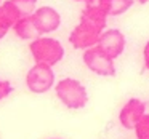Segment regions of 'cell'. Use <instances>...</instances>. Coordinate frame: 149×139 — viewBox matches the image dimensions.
Segmentation results:
<instances>
[{
    "label": "cell",
    "mask_w": 149,
    "mask_h": 139,
    "mask_svg": "<svg viewBox=\"0 0 149 139\" xmlns=\"http://www.w3.org/2000/svg\"><path fill=\"white\" fill-rule=\"evenodd\" d=\"M13 30L16 34L18 39L21 40H36L40 37V32L37 29L36 23H34L32 16H23L18 19V23L13 26Z\"/></svg>",
    "instance_id": "10"
},
{
    "label": "cell",
    "mask_w": 149,
    "mask_h": 139,
    "mask_svg": "<svg viewBox=\"0 0 149 139\" xmlns=\"http://www.w3.org/2000/svg\"><path fill=\"white\" fill-rule=\"evenodd\" d=\"M55 93L58 99L71 110H79L88 102L87 88L75 78H61L55 85Z\"/></svg>",
    "instance_id": "2"
},
{
    "label": "cell",
    "mask_w": 149,
    "mask_h": 139,
    "mask_svg": "<svg viewBox=\"0 0 149 139\" xmlns=\"http://www.w3.org/2000/svg\"><path fill=\"white\" fill-rule=\"evenodd\" d=\"M32 19L40 35H43V34H52L58 29L61 24V15L52 7H40L32 15Z\"/></svg>",
    "instance_id": "8"
},
{
    "label": "cell",
    "mask_w": 149,
    "mask_h": 139,
    "mask_svg": "<svg viewBox=\"0 0 149 139\" xmlns=\"http://www.w3.org/2000/svg\"><path fill=\"white\" fill-rule=\"evenodd\" d=\"M5 35H7V32H5V30H0V39H3Z\"/></svg>",
    "instance_id": "17"
},
{
    "label": "cell",
    "mask_w": 149,
    "mask_h": 139,
    "mask_svg": "<svg viewBox=\"0 0 149 139\" xmlns=\"http://www.w3.org/2000/svg\"><path fill=\"white\" fill-rule=\"evenodd\" d=\"M133 7V0H111L109 16H120Z\"/></svg>",
    "instance_id": "11"
},
{
    "label": "cell",
    "mask_w": 149,
    "mask_h": 139,
    "mask_svg": "<svg viewBox=\"0 0 149 139\" xmlns=\"http://www.w3.org/2000/svg\"><path fill=\"white\" fill-rule=\"evenodd\" d=\"M125 35L119 29H104V32L100 37V42H98V46L112 59H117L122 55L123 50H125Z\"/></svg>",
    "instance_id": "6"
},
{
    "label": "cell",
    "mask_w": 149,
    "mask_h": 139,
    "mask_svg": "<svg viewBox=\"0 0 149 139\" xmlns=\"http://www.w3.org/2000/svg\"><path fill=\"white\" fill-rule=\"evenodd\" d=\"M0 3H2V0H0Z\"/></svg>",
    "instance_id": "21"
},
{
    "label": "cell",
    "mask_w": 149,
    "mask_h": 139,
    "mask_svg": "<svg viewBox=\"0 0 149 139\" xmlns=\"http://www.w3.org/2000/svg\"><path fill=\"white\" fill-rule=\"evenodd\" d=\"M82 59L88 71H91L96 75H101V77H114L117 72L114 59L109 55H106L98 45L85 50Z\"/></svg>",
    "instance_id": "4"
},
{
    "label": "cell",
    "mask_w": 149,
    "mask_h": 139,
    "mask_svg": "<svg viewBox=\"0 0 149 139\" xmlns=\"http://www.w3.org/2000/svg\"><path fill=\"white\" fill-rule=\"evenodd\" d=\"M19 18L23 16H21L19 10L16 8V5L11 0H7V2L0 3V30L8 32L10 29H13V26L18 23Z\"/></svg>",
    "instance_id": "9"
},
{
    "label": "cell",
    "mask_w": 149,
    "mask_h": 139,
    "mask_svg": "<svg viewBox=\"0 0 149 139\" xmlns=\"http://www.w3.org/2000/svg\"><path fill=\"white\" fill-rule=\"evenodd\" d=\"M11 93H13V85L8 80H2V78H0V101L8 98Z\"/></svg>",
    "instance_id": "15"
},
{
    "label": "cell",
    "mask_w": 149,
    "mask_h": 139,
    "mask_svg": "<svg viewBox=\"0 0 149 139\" xmlns=\"http://www.w3.org/2000/svg\"><path fill=\"white\" fill-rule=\"evenodd\" d=\"M53 139H61V138H53Z\"/></svg>",
    "instance_id": "20"
},
{
    "label": "cell",
    "mask_w": 149,
    "mask_h": 139,
    "mask_svg": "<svg viewBox=\"0 0 149 139\" xmlns=\"http://www.w3.org/2000/svg\"><path fill=\"white\" fill-rule=\"evenodd\" d=\"M19 10L21 16H32L37 10V0H11Z\"/></svg>",
    "instance_id": "12"
},
{
    "label": "cell",
    "mask_w": 149,
    "mask_h": 139,
    "mask_svg": "<svg viewBox=\"0 0 149 139\" xmlns=\"http://www.w3.org/2000/svg\"><path fill=\"white\" fill-rule=\"evenodd\" d=\"M143 62H144V67L149 71V40L146 42L144 48H143Z\"/></svg>",
    "instance_id": "16"
},
{
    "label": "cell",
    "mask_w": 149,
    "mask_h": 139,
    "mask_svg": "<svg viewBox=\"0 0 149 139\" xmlns=\"http://www.w3.org/2000/svg\"><path fill=\"white\" fill-rule=\"evenodd\" d=\"M136 139H149V113H144L135 126Z\"/></svg>",
    "instance_id": "14"
},
{
    "label": "cell",
    "mask_w": 149,
    "mask_h": 139,
    "mask_svg": "<svg viewBox=\"0 0 149 139\" xmlns=\"http://www.w3.org/2000/svg\"><path fill=\"white\" fill-rule=\"evenodd\" d=\"M74 2H84V3H85V2H87V0H74Z\"/></svg>",
    "instance_id": "19"
},
{
    "label": "cell",
    "mask_w": 149,
    "mask_h": 139,
    "mask_svg": "<svg viewBox=\"0 0 149 139\" xmlns=\"http://www.w3.org/2000/svg\"><path fill=\"white\" fill-rule=\"evenodd\" d=\"M85 8L93 10V11H98V13H101V15L109 16L111 0H87V2H85Z\"/></svg>",
    "instance_id": "13"
},
{
    "label": "cell",
    "mask_w": 149,
    "mask_h": 139,
    "mask_svg": "<svg viewBox=\"0 0 149 139\" xmlns=\"http://www.w3.org/2000/svg\"><path fill=\"white\" fill-rule=\"evenodd\" d=\"M149 0H138V3H141V5H144V3H148Z\"/></svg>",
    "instance_id": "18"
},
{
    "label": "cell",
    "mask_w": 149,
    "mask_h": 139,
    "mask_svg": "<svg viewBox=\"0 0 149 139\" xmlns=\"http://www.w3.org/2000/svg\"><path fill=\"white\" fill-rule=\"evenodd\" d=\"M146 113V102L138 98H130L119 112V122L125 129H135L136 123Z\"/></svg>",
    "instance_id": "7"
},
{
    "label": "cell",
    "mask_w": 149,
    "mask_h": 139,
    "mask_svg": "<svg viewBox=\"0 0 149 139\" xmlns=\"http://www.w3.org/2000/svg\"><path fill=\"white\" fill-rule=\"evenodd\" d=\"M29 51L37 64H48L52 67L64 58V46L53 37L40 35L39 39L32 40L29 45Z\"/></svg>",
    "instance_id": "1"
},
{
    "label": "cell",
    "mask_w": 149,
    "mask_h": 139,
    "mask_svg": "<svg viewBox=\"0 0 149 139\" xmlns=\"http://www.w3.org/2000/svg\"><path fill=\"white\" fill-rule=\"evenodd\" d=\"M55 83V72L48 64H34L26 74V86L36 94H43L50 91Z\"/></svg>",
    "instance_id": "5"
},
{
    "label": "cell",
    "mask_w": 149,
    "mask_h": 139,
    "mask_svg": "<svg viewBox=\"0 0 149 139\" xmlns=\"http://www.w3.org/2000/svg\"><path fill=\"white\" fill-rule=\"evenodd\" d=\"M104 32L103 27L96 26L95 23L88 19L80 18L79 24L72 29L71 35H69V43L74 46L75 50H88L91 46L98 45L101 34Z\"/></svg>",
    "instance_id": "3"
}]
</instances>
